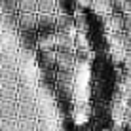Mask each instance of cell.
Returning a JSON list of instances; mask_svg holds the SVG:
<instances>
[{
    "label": "cell",
    "instance_id": "6da1fadb",
    "mask_svg": "<svg viewBox=\"0 0 131 131\" xmlns=\"http://www.w3.org/2000/svg\"><path fill=\"white\" fill-rule=\"evenodd\" d=\"M55 8V0H36V10L40 13H51Z\"/></svg>",
    "mask_w": 131,
    "mask_h": 131
},
{
    "label": "cell",
    "instance_id": "7a4b0ae2",
    "mask_svg": "<svg viewBox=\"0 0 131 131\" xmlns=\"http://www.w3.org/2000/svg\"><path fill=\"white\" fill-rule=\"evenodd\" d=\"M19 6L23 13H34L36 12V0H19Z\"/></svg>",
    "mask_w": 131,
    "mask_h": 131
},
{
    "label": "cell",
    "instance_id": "3957f363",
    "mask_svg": "<svg viewBox=\"0 0 131 131\" xmlns=\"http://www.w3.org/2000/svg\"><path fill=\"white\" fill-rule=\"evenodd\" d=\"M124 23H125V30H127V32H131V13L124 15Z\"/></svg>",
    "mask_w": 131,
    "mask_h": 131
}]
</instances>
